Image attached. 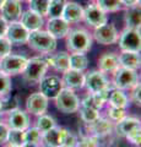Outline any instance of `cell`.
<instances>
[{
  "instance_id": "47",
  "label": "cell",
  "mask_w": 141,
  "mask_h": 147,
  "mask_svg": "<svg viewBox=\"0 0 141 147\" xmlns=\"http://www.w3.org/2000/svg\"><path fill=\"white\" fill-rule=\"evenodd\" d=\"M5 121V114H4L3 112H0V123Z\"/></svg>"
},
{
  "instance_id": "5",
  "label": "cell",
  "mask_w": 141,
  "mask_h": 147,
  "mask_svg": "<svg viewBox=\"0 0 141 147\" xmlns=\"http://www.w3.org/2000/svg\"><path fill=\"white\" fill-rule=\"evenodd\" d=\"M54 103L58 110H60L63 114H74L77 113L80 108V98L77 97L75 91L70 88L63 87L60 92L54 98Z\"/></svg>"
},
{
  "instance_id": "45",
  "label": "cell",
  "mask_w": 141,
  "mask_h": 147,
  "mask_svg": "<svg viewBox=\"0 0 141 147\" xmlns=\"http://www.w3.org/2000/svg\"><path fill=\"white\" fill-rule=\"evenodd\" d=\"M120 1H121V5L124 7H130V6L139 5L140 4V0H120Z\"/></svg>"
},
{
  "instance_id": "50",
  "label": "cell",
  "mask_w": 141,
  "mask_h": 147,
  "mask_svg": "<svg viewBox=\"0 0 141 147\" xmlns=\"http://www.w3.org/2000/svg\"><path fill=\"white\" fill-rule=\"evenodd\" d=\"M4 1H5V0H0V7L3 6V4H4Z\"/></svg>"
},
{
  "instance_id": "15",
  "label": "cell",
  "mask_w": 141,
  "mask_h": 147,
  "mask_svg": "<svg viewBox=\"0 0 141 147\" xmlns=\"http://www.w3.org/2000/svg\"><path fill=\"white\" fill-rule=\"evenodd\" d=\"M112 87L97 92V93H88L86 97L80 100V107H85V108H92L96 110H102L107 104L108 100V94Z\"/></svg>"
},
{
  "instance_id": "19",
  "label": "cell",
  "mask_w": 141,
  "mask_h": 147,
  "mask_svg": "<svg viewBox=\"0 0 141 147\" xmlns=\"http://www.w3.org/2000/svg\"><path fill=\"white\" fill-rule=\"evenodd\" d=\"M69 52H57V53H51L44 55L45 60L48 63V66L53 67L58 72H65L66 70H69Z\"/></svg>"
},
{
  "instance_id": "36",
  "label": "cell",
  "mask_w": 141,
  "mask_h": 147,
  "mask_svg": "<svg viewBox=\"0 0 141 147\" xmlns=\"http://www.w3.org/2000/svg\"><path fill=\"white\" fill-rule=\"evenodd\" d=\"M126 117V109H123V108H117V107H112L109 105L108 110H107V118L109 119L113 123H118L123 118Z\"/></svg>"
},
{
  "instance_id": "12",
  "label": "cell",
  "mask_w": 141,
  "mask_h": 147,
  "mask_svg": "<svg viewBox=\"0 0 141 147\" xmlns=\"http://www.w3.org/2000/svg\"><path fill=\"white\" fill-rule=\"evenodd\" d=\"M5 123L10 129H17V130H26L31 125L28 113L20 108L5 113Z\"/></svg>"
},
{
  "instance_id": "31",
  "label": "cell",
  "mask_w": 141,
  "mask_h": 147,
  "mask_svg": "<svg viewBox=\"0 0 141 147\" xmlns=\"http://www.w3.org/2000/svg\"><path fill=\"white\" fill-rule=\"evenodd\" d=\"M6 144L21 147L25 144V130H17V129H9Z\"/></svg>"
},
{
  "instance_id": "8",
  "label": "cell",
  "mask_w": 141,
  "mask_h": 147,
  "mask_svg": "<svg viewBox=\"0 0 141 147\" xmlns=\"http://www.w3.org/2000/svg\"><path fill=\"white\" fill-rule=\"evenodd\" d=\"M109 87H112V85L109 82L107 75L102 71H99L98 69L85 74L84 88H86L87 93H97V92L104 91Z\"/></svg>"
},
{
  "instance_id": "20",
  "label": "cell",
  "mask_w": 141,
  "mask_h": 147,
  "mask_svg": "<svg viewBox=\"0 0 141 147\" xmlns=\"http://www.w3.org/2000/svg\"><path fill=\"white\" fill-rule=\"evenodd\" d=\"M19 21L25 26V28L28 32L42 30L44 26V17L40 16L37 12L30 10V9L26 11H22Z\"/></svg>"
},
{
  "instance_id": "32",
  "label": "cell",
  "mask_w": 141,
  "mask_h": 147,
  "mask_svg": "<svg viewBox=\"0 0 141 147\" xmlns=\"http://www.w3.org/2000/svg\"><path fill=\"white\" fill-rule=\"evenodd\" d=\"M64 5H65V0H49L47 16L49 18L61 17L63 10H64Z\"/></svg>"
},
{
  "instance_id": "42",
  "label": "cell",
  "mask_w": 141,
  "mask_h": 147,
  "mask_svg": "<svg viewBox=\"0 0 141 147\" xmlns=\"http://www.w3.org/2000/svg\"><path fill=\"white\" fill-rule=\"evenodd\" d=\"M125 139L128 140L130 144H133L135 146H139L140 142H141V127H138L133 130L131 132H129L128 135L125 136Z\"/></svg>"
},
{
  "instance_id": "10",
  "label": "cell",
  "mask_w": 141,
  "mask_h": 147,
  "mask_svg": "<svg viewBox=\"0 0 141 147\" xmlns=\"http://www.w3.org/2000/svg\"><path fill=\"white\" fill-rule=\"evenodd\" d=\"M48 105L49 99L40 92H34L26 99V112L28 113V115L38 117L47 113Z\"/></svg>"
},
{
  "instance_id": "23",
  "label": "cell",
  "mask_w": 141,
  "mask_h": 147,
  "mask_svg": "<svg viewBox=\"0 0 141 147\" xmlns=\"http://www.w3.org/2000/svg\"><path fill=\"white\" fill-rule=\"evenodd\" d=\"M98 70L102 71L106 75H112L118 67H119V60H118V54L115 53H103L98 58L97 61Z\"/></svg>"
},
{
  "instance_id": "18",
  "label": "cell",
  "mask_w": 141,
  "mask_h": 147,
  "mask_svg": "<svg viewBox=\"0 0 141 147\" xmlns=\"http://www.w3.org/2000/svg\"><path fill=\"white\" fill-rule=\"evenodd\" d=\"M0 12H1L0 16H1L7 24L19 21L21 17V13H22L21 1H19V0H5L3 6L0 7Z\"/></svg>"
},
{
  "instance_id": "46",
  "label": "cell",
  "mask_w": 141,
  "mask_h": 147,
  "mask_svg": "<svg viewBox=\"0 0 141 147\" xmlns=\"http://www.w3.org/2000/svg\"><path fill=\"white\" fill-rule=\"evenodd\" d=\"M21 147H42L40 144H34V142H25Z\"/></svg>"
},
{
  "instance_id": "52",
  "label": "cell",
  "mask_w": 141,
  "mask_h": 147,
  "mask_svg": "<svg viewBox=\"0 0 141 147\" xmlns=\"http://www.w3.org/2000/svg\"><path fill=\"white\" fill-rule=\"evenodd\" d=\"M91 1H93V3H94V1H96V0H91Z\"/></svg>"
},
{
  "instance_id": "26",
  "label": "cell",
  "mask_w": 141,
  "mask_h": 147,
  "mask_svg": "<svg viewBox=\"0 0 141 147\" xmlns=\"http://www.w3.org/2000/svg\"><path fill=\"white\" fill-rule=\"evenodd\" d=\"M129 103H130L129 96L125 93V91H121V90H118V88L112 87L111 91H109V94H108V100H107L108 105L126 109Z\"/></svg>"
},
{
  "instance_id": "39",
  "label": "cell",
  "mask_w": 141,
  "mask_h": 147,
  "mask_svg": "<svg viewBox=\"0 0 141 147\" xmlns=\"http://www.w3.org/2000/svg\"><path fill=\"white\" fill-rule=\"evenodd\" d=\"M19 108V100L16 97H12V96H7L6 98L3 99V110L1 112L5 114L7 112H10L12 109Z\"/></svg>"
},
{
  "instance_id": "27",
  "label": "cell",
  "mask_w": 141,
  "mask_h": 147,
  "mask_svg": "<svg viewBox=\"0 0 141 147\" xmlns=\"http://www.w3.org/2000/svg\"><path fill=\"white\" fill-rule=\"evenodd\" d=\"M140 13H141L140 4L139 5L130 6V7H125V15H124L125 27L140 30V24H141V15Z\"/></svg>"
},
{
  "instance_id": "28",
  "label": "cell",
  "mask_w": 141,
  "mask_h": 147,
  "mask_svg": "<svg viewBox=\"0 0 141 147\" xmlns=\"http://www.w3.org/2000/svg\"><path fill=\"white\" fill-rule=\"evenodd\" d=\"M69 66L72 70L85 71L88 67V58L86 53H70Z\"/></svg>"
},
{
  "instance_id": "38",
  "label": "cell",
  "mask_w": 141,
  "mask_h": 147,
  "mask_svg": "<svg viewBox=\"0 0 141 147\" xmlns=\"http://www.w3.org/2000/svg\"><path fill=\"white\" fill-rule=\"evenodd\" d=\"M77 141H79V137L77 135H75L72 131H70L69 129L64 127L63 129V145L65 147H76Z\"/></svg>"
},
{
  "instance_id": "11",
  "label": "cell",
  "mask_w": 141,
  "mask_h": 147,
  "mask_svg": "<svg viewBox=\"0 0 141 147\" xmlns=\"http://www.w3.org/2000/svg\"><path fill=\"white\" fill-rule=\"evenodd\" d=\"M82 21H85V24L87 26L92 27V28H96V27L108 22V17H107V13L96 3H92L84 9Z\"/></svg>"
},
{
  "instance_id": "21",
  "label": "cell",
  "mask_w": 141,
  "mask_h": 147,
  "mask_svg": "<svg viewBox=\"0 0 141 147\" xmlns=\"http://www.w3.org/2000/svg\"><path fill=\"white\" fill-rule=\"evenodd\" d=\"M63 126H54L51 130L45 131L40 137L42 147H60L63 145Z\"/></svg>"
},
{
  "instance_id": "34",
  "label": "cell",
  "mask_w": 141,
  "mask_h": 147,
  "mask_svg": "<svg viewBox=\"0 0 141 147\" xmlns=\"http://www.w3.org/2000/svg\"><path fill=\"white\" fill-rule=\"evenodd\" d=\"M12 90V82L11 77L7 76L6 74L0 71V98L4 99L7 96H10V92Z\"/></svg>"
},
{
  "instance_id": "41",
  "label": "cell",
  "mask_w": 141,
  "mask_h": 147,
  "mask_svg": "<svg viewBox=\"0 0 141 147\" xmlns=\"http://www.w3.org/2000/svg\"><path fill=\"white\" fill-rule=\"evenodd\" d=\"M11 49H12V44L10 40H9L5 36L0 37V59L4 58L7 54H10Z\"/></svg>"
},
{
  "instance_id": "44",
  "label": "cell",
  "mask_w": 141,
  "mask_h": 147,
  "mask_svg": "<svg viewBox=\"0 0 141 147\" xmlns=\"http://www.w3.org/2000/svg\"><path fill=\"white\" fill-rule=\"evenodd\" d=\"M6 28H7V22L0 16V37H4L6 33Z\"/></svg>"
},
{
  "instance_id": "9",
  "label": "cell",
  "mask_w": 141,
  "mask_h": 147,
  "mask_svg": "<svg viewBox=\"0 0 141 147\" xmlns=\"http://www.w3.org/2000/svg\"><path fill=\"white\" fill-rule=\"evenodd\" d=\"M91 34H92V39H94L97 43L102 45L115 44L118 40V37H119L117 27L113 24H108V22L93 28V32Z\"/></svg>"
},
{
  "instance_id": "4",
  "label": "cell",
  "mask_w": 141,
  "mask_h": 147,
  "mask_svg": "<svg viewBox=\"0 0 141 147\" xmlns=\"http://www.w3.org/2000/svg\"><path fill=\"white\" fill-rule=\"evenodd\" d=\"M140 82V75L138 70L119 66L112 74V87L121 91H129Z\"/></svg>"
},
{
  "instance_id": "1",
  "label": "cell",
  "mask_w": 141,
  "mask_h": 147,
  "mask_svg": "<svg viewBox=\"0 0 141 147\" xmlns=\"http://www.w3.org/2000/svg\"><path fill=\"white\" fill-rule=\"evenodd\" d=\"M69 53H87L92 47V34L85 28L70 30L65 37Z\"/></svg>"
},
{
  "instance_id": "37",
  "label": "cell",
  "mask_w": 141,
  "mask_h": 147,
  "mask_svg": "<svg viewBox=\"0 0 141 147\" xmlns=\"http://www.w3.org/2000/svg\"><path fill=\"white\" fill-rule=\"evenodd\" d=\"M40 137H42V132H40L34 125L28 126L25 130V142H34V144H39Z\"/></svg>"
},
{
  "instance_id": "17",
  "label": "cell",
  "mask_w": 141,
  "mask_h": 147,
  "mask_svg": "<svg viewBox=\"0 0 141 147\" xmlns=\"http://www.w3.org/2000/svg\"><path fill=\"white\" fill-rule=\"evenodd\" d=\"M47 31L49 34H52L55 39H61V38H65L66 34L69 33V31L71 30L70 24L64 20L63 17H53V18H49L47 21Z\"/></svg>"
},
{
  "instance_id": "16",
  "label": "cell",
  "mask_w": 141,
  "mask_h": 147,
  "mask_svg": "<svg viewBox=\"0 0 141 147\" xmlns=\"http://www.w3.org/2000/svg\"><path fill=\"white\" fill-rule=\"evenodd\" d=\"M61 82L63 87H65V88H70L72 91L82 90L85 84V72L69 69L65 72H63Z\"/></svg>"
},
{
  "instance_id": "33",
  "label": "cell",
  "mask_w": 141,
  "mask_h": 147,
  "mask_svg": "<svg viewBox=\"0 0 141 147\" xmlns=\"http://www.w3.org/2000/svg\"><path fill=\"white\" fill-rule=\"evenodd\" d=\"M94 3H96L106 13L117 12V11H119L123 9L120 0H96Z\"/></svg>"
},
{
  "instance_id": "24",
  "label": "cell",
  "mask_w": 141,
  "mask_h": 147,
  "mask_svg": "<svg viewBox=\"0 0 141 147\" xmlns=\"http://www.w3.org/2000/svg\"><path fill=\"white\" fill-rule=\"evenodd\" d=\"M138 127H141V121L140 119L134 117H125L120 121L114 124V131L123 137H125L129 132H131Z\"/></svg>"
},
{
  "instance_id": "3",
  "label": "cell",
  "mask_w": 141,
  "mask_h": 147,
  "mask_svg": "<svg viewBox=\"0 0 141 147\" xmlns=\"http://www.w3.org/2000/svg\"><path fill=\"white\" fill-rule=\"evenodd\" d=\"M48 63L43 57H36L27 60V64L22 71V77L28 84H38L43 79L48 70Z\"/></svg>"
},
{
  "instance_id": "7",
  "label": "cell",
  "mask_w": 141,
  "mask_h": 147,
  "mask_svg": "<svg viewBox=\"0 0 141 147\" xmlns=\"http://www.w3.org/2000/svg\"><path fill=\"white\" fill-rule=\"evenodd\" d=\"M27 59L24 55L19 54H7L4 58L0 59V71L6 74L7 76H16L20 75L24 71L27 64Z\"/></svg>"
},
{
  "instance_id": "6",
  "label": "cell",
  "mask_w": 141,
  "mask_h": 147,
  "mask_svg": "<svg viewBox=\"0 0 141 147\" xmlns=\"http://www.w3.org/2000/svg\"><path fill=\"white\" fill-rule=\"evenodd\" d=\"M121 52H139L141 50V36L140 30L125 27L117 40Z\"/></svg>"
},
{
  "instance_id": "25",
  "label": "cell",
  "mask_w": 141,
  "mask_h": 147,
  "mask_svg": "<svg viewBox=\"0 0 141 147\" xmlns=\"http://www.w3.org/2000/svg\"><path fill=\"white\" fill-rule=\"evenodd\" d=\"M119 66L131 69V70H139L141 66V58L139 52H120L118 55Z\"/></svg>"
},
{
  "instance_id": "49",
  "label": "cell",
  "mask_w": 141,
  "mask_h": 147,
  "mask_svg": "<svg viewBox=\"0 0 141 147\" xmlns=\"http://www.w3.org/2000/svg\"><path fill=\"white\" fill-rule=\"evenodd\" d=\"M4 147H19V146H13V145H5V146H4Z\"/></svg>"
},
{
  "instance_id": "40",
  "label": "cell",
  "mask_w": 141,
  "mask_h": 147,
  "mask_svg": "<svg viewBox=\"0 0 141 147\" xmlns=\"http://www.w3.org/2000/svg\"><path fill=\"white\" fill-rule=\"evenodd\" d=\"M130 93H129V100L130 102L135 103L138 107H140V103H141V84H136L133 88H130Z\"/></svg>"
},
{
  "instance_id": "13",
  "label": "cell",
  "mask_w": 141,
  "mask_h": 147,
  "mask_svg": "<svg viewBox=\"0 0 141 147\" xmlns=\"http://www.w3.org/2000/svg\"><path fill=\"white\" fill-rule=\"evenodd\" d=\"M28 34H30V32L25 28V26L22 25L20 21L7 24L5 37L10 40L12 45L13 44H16V45L26 44L27 39H28Z\"/></svg>"
},
{
  "instance_id": "51",
  "label": "cell",
  "mask_w": 141,
  "mask_h": 147,
  "mask_svg": "<svg viewBox=\"0 0 141 147\" xmlns=\"http://www.w3.org/2000/svg\"><path fill=\"white\" fill-rule=\"evenodd\" d=\"M19 1H21V3H22V1H27V3H28L30 0H19Z\"/></svg>"
},
{
  "instance_id": "22",
  "label": "cell",
  "mask_w": 141,
  "mask_h": 147,
  "mask_svg": "<svg viewBox=\"0 0 141 147\" xmlns=\"http://www.w3.org/2000/svg\"><path fill=\"white\" fill-rule=\"evenodd\" d=\"M61 17L67 24H77L82 21L84 17V7L75 1H65L64 10H63Z\"/></svg>"
},
{
  "instance_id": "43",
  "label": "cell",
  "mask_w": 141,
  "mask_h": 147,
  "mask_svg": "<svg viewBox=\"0 0 141 147\" xmlns=\"http://www.w3.org/2000/svg\"><path fill=\"white\" fill-rule=\"evenodd\" d=\"M9 129H10V127L7 126V124L5 121L0 123V145H5L6 144Z\"/></svg>"
},
{
  "instance_id": "35",
  "label": "cell",
  "mask_w": 141,
  "mask_h": 147,
  "mask_svg": "<svg viewBox=\"0 0 141 147\" xmlns=\"http://www.w3.org/2000/svg\"><path fill=\"white\" fill-rule=\"evenodd\" d=\"M49 5V0H30L28 9L34 12L39 13L40 16H47V10Z\"/></svg>"
},
{
  "instance_id": "29",
  "label": "cell",
  "mask_w": 141,
  "mask_h": 147,
  "mask_svg": "<svg viewBox=\"0 0 141 147\" xmlns=\"http://www.w3.org/2000/svg\"><path fill=\"white\" fill-rule=\"evenodd\" d=\"M79 114H80V119L82 120L85 125H91V124L96 123L99 118H101V110H96L92 108H85V107H80L79 108Z\"/></svg>"
},
{
  "instance_id": "53",
  "label": "cell",
  "mask_w": 141,
  "mask_h": 147,
  "mask_svg": "<svg viewBox=\"0 0 141 147\" xmlns=\"http://www.w3.org/2000/svg\"><path fill=\"white\" fill-rule=\"evenodd\" d=\"M60 147H65V146H60Z\"/></svg>"
},
{
  "instance_id": "2",
  "label": "cell",
  "mask_w": 141,
  "mask_h": 147,
  "mask_svg": "<svg viewBox=\"0 0 141 147\" xmlns=\"http://www.w3.org/2000/svg\"><path fill=\"white\" fill-rule=\"evenodd\" d=\"M26 44H28V47L32 50L43 55L51 54L57 49V39L43 30L30 32Z\"/></svg>"
},
{
  "instance_id": "48",
  "label": "cell",
  "mask_w": 141,
  "mask_h": 147,
  "mask_svg": "<svg viewBox=\"0 0 141 147\" xmlns=\"http://www.w3.org/2000/svg\"><path fill=\"white\" fill-rule=\"evenodd\" d=\"M3 110V99L0 98V112H1Z\"/></svg>"
},
{
  "instance_id": "14",
  "label": "cell",
  "mask_w": 141,
  "mask_h": 147,
  "mask_svg": "<svg viewBox=\"0 0 141 147\" xmlns=\"http://www.w3.org/2000/svg\"><path fill=\"white\" fill-rule=\"evenodd\" d=\"M38 84H39V92L43 93L48 99H54L63 88L61 79L55 75H51V76L45 75Z\"/></svg>"
},
{
  "instance_id": "30",
  "label": "cell",
  "mask_w": 141,
  "mask_h": 147,
  "mask_svg": "<svg viewBox=\"0 0 141 147\" xmlns=\"http://www.w3.org/2000/svg\"><path fill=\"white\" fill-rule=\"evenodd\" d=\"M34 126L43 134V132L51 130L52 127L57 126V120L52 115H48V114L44 113L42 115L37 117V119H36V121H34Z\"/></svg>"
}]
</instances>
